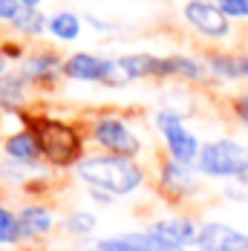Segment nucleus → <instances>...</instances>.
<instances>
[{
    "label": "nucleus",
    "mask_w": 248,
    "mask_h": 251,
    "mask_svg": "<svg viewBox=\"0 0 248 251\" xmlns=\"http://www.w3.org/2000/svg\"><path fill=\"white\" fill-rule=\"evenodd\" d=\"M78 176L90 188H99L113 197H127L145 182V171L127 156H90L78 162Z\"/></svg>",
    "instance_id": "obj_1"
},
{
    "label": "nucleus",
    "mask_w": 248,
    "mask_h": 251,
    "mask_svg": "<svg viewBox=\"0 0 248 251\" xmlns=\"http://www.w3.org/2000/svg\"><path fill=\"white\" fill-rule=\"evenodd\" d=\"M64 78L81 81V84H101L110 90L127 87L130 81L119 67V58H107L96 52H73L64 58Z\"/></svg>",
    "instance_id": "obj_2"
},
{
    "label": "nucleus",
    "mask_w": 248,
    "mask_h": 251,
    "mask_svg": "<svg viewBox=\"0 0 248 251\" xmlns=\"http://www.w3.org/2000/svg\"><path fill=\"white\" fill-rule=\"evenodd\" d=\"M197 171L211 179H237L248 171V148L237 139H214L202 145Z\"/></svg>",
    "instance_id": "obj_3"
},
{
    "label": "nucleus",
    "mask_w": 248,
    "mask_h": 251,
    "mask_svg": "<svg viewBox=\"0 0 248 251\" xmlns=\"http://www.w3.org/2000/svg\"><path fill=\"white\" fill-rule=\"evenodd\" d=\"M29 130L38 136L41 151L50 162L58 165H70L81 156V136L75 133V127L55 122V119H29Z\"/></svg>",
    "instance_id": "obj_4"
},
{
    "label": "nucleus",
    "mask_w": 248,
    "mask_h": 251,
    "mask_svg": "<svg viewBox=\"0 0 248 251\" xmlns=\"http://www.w3.org/2000/svg\"><path fill=\"white\" fill-rule=\"evenodd\" d=\"M156 127H159V133H162V139L171 151V159L179 162V165L194 168L202 148H199V139L185 127V113H179L174 107H165V110L156 113Z\"/></svg>",
    "instance_id": "obj_5"
},
{
    "label": "nucleus",
    "mask_w": 248,
    "mask_h": 251,
    "mask_svg": "<svg viewBox=\"0 0 248 251\" xmlns=\"http://www.w3.org/2000/svg\"><path fill=\"white\" fill-rule=\"evenodd\" d=\"M182 18L194 32H199L208 41H225L231 38V21L217 6V0H185Z\"/></svg>",
    "instance_id": "obj_6"
},
{
    "label": "nucleus",
    "mask_w": 248,
    "mask_h": 251,
    "mask_svg": "<svg viewBox=\"0 0 248 251\" xmlns=\"http://www.w3.org/2000/svg\"><path fill=\"white\" fill-rule=\"evenodd\" d=\"M18 73L29 81V87H52L58 75H64V58L50 47H38L26 52V58L18 64Z\"/></svg>",
    "instance_id": "obj_7"
},
{
    "label": "nucleus",
    "mask_w": 248,
    "mask_h": 251,
    "mask_svg": "<svg viewBox=\"0 0 248 251\" xmlns=\"http://www.w3.org/2000/svg\"><path fill=\"white\" fill-rule=\"evenodd\" d=\"M93 136H96V142H99L101 148L113 151L116 156H127V159H133V156H139V151H142L139 136L124 125L122 119H99V122H96V130H93Z\"/></svg>",
    "instance_id": "obj_8"
},
{
    "label": "nucleus",
    "mask_w": 248,
    "mask_h": 251,
    "mask_svg": "<svg viewBox=\"0 0 248 251\" xmlns=\"http://www.w3.org/2000/svg\"><path fill=\"white\" fill-rule=\"evenodd\" d=\"M194 246L197 251H248V234L225 223H205Z\"/></svg>",
    "instance_id": "obj_9"
},
{
    "label": "nucleus",
    "mask_w": 248,
    "mask_h": 251,
    "mask_svg": "<svg viewBox=\"0 0 248 251\" xmlns=\"http://www.w3.org/2000/svg\"><path fill=\"white\" fill-rule=\"evenodd\" d=\"M84 18L73 12V9H58V12H52L50 15V24H47V35H50L52 41H58V44H73L81 38V32H84Z\"/></svg>",
    "instance_id": "obj_10"
},
{
    "label": "nucleus",
    "mask_w": 248,
    "mask_h": 251,
    "mask_svg": "<svg viewBox=\"0 0 248 251\" xmlns=\"http://www.w3.org/2000/svg\"><path fill=\"white\" fill-rule=\"evenodd\" d=\"M148 231L153 237L171 243V246H179V249L194 246V243H197V234H199V228L194 226L191 220H159V223H153Z\"/></svg>",
    "instance_id": "obj_11"
},
{
    "label": "nucleus",
    "mask_w": 248,
    "mask_h": 251,
    "mask_svg": "<svg viewBox=\"0 0 248 251\" xmlns=\"http://www.w3.org/2000/svg\"><path fill=\"white\" fill-rule=\"evenodd\" d=\"M3 151H6V156H9L12 162H21V165H32V162H38V156H44L41 142H38V136H35L32 130H18V133H12V136L3 142Z\"/></svg>",
    "instance_id": "obj_12"
},
{
    "label": "nucleus",
    "mask_w": 248,
    "mask_h": 251,
    "mask_svg": "<svg viewBox=\"0 0 248 251\" xmlns=\"http://www.w3.org/2000/svg\"><path fill=\"white\" fill-rule=\"evenodd\" d=\"M165 58H168V78L191 81V84H202L205 78L211 75V73H208V64L199 61V58H194V55L171 52V55H165Z\"/></svg>",
    "instance_id": "obj_13"
},
{
    "label": "nucleus",
    "mask_w": 248,
    "mask_h": 251,
    "mask_svg": "<svg viewBox=\"0 0 248 251\" xmlns=\"http://www.w3.org/2000/svg\"><path fill=\"white\" fill-rule=\"evenodd\" d=\"M29 81L21 73H6L0 75V110L3 113H18L29 101Z\"/></svg>",
    "instance_id": "obj_14"
},
{
    "label": "nucleus",
    "mask_w": 248,
    "mask_h": 251,
    "mask_svg": "<svg viewBox=\"0 0 248 251\" xmlns=\"http://www.w3.org/2000/svg\"><path fill=\"white\" fill-rule=\"evenodd\" d=\"M47 24H50V15H44L41 6H38V9L24 6L21 15H18L9 26H12V32H15L18 38H24V41H38V38L47 35Z\"/></svg>",
    "instance_id": "obj_15"
},
{
    "label": "nucleus",
    "mask_w": 248,
    "mask_h": 251,
    "mask_svg": "<svg viewBox=\"0 0 248 251\" xmlns=\"http://www.w3.org/2000/svg\"><path fill=\"white\" fill-rule=\"evenodd\" d=\"M18 220H21V228H24V237H41V234L52 231V214L44 205H26L18 214Z\"/></svg>",
    "instance_id": "obj_16"
},
{
    "label": "nucleus",
    "mask_w": 248,
    "mask_h": 251,
    "mask_svg": "<svg viewBox=\"0 0 248 251\" xmlns=\"http://www.w3.org/2000/svg\"><path fill=\"white\" fill-rule=\"evenodd\" d=\"M21 237H24L21 220H18L9 208L0 205V246H6V243H18Z\"/></svg>",
    "instance_id": "obj_17"
},
{
    "label": "nucleus",
    "mask_w": 248,
    "mask_h": 251,
    "mask_svg": "<svg viewBox=\"0 0 248 251\" xmlns=\"http://www.w3.org/2000/svg\"><path fill=\"white\" fill-rule=\"evenodd\" d=\"M96 226H99V220H96L93 214H87V211H78V214H73V217L67 220V228H70L73 234H81V237L93 234Z\"/></svg>",
    "instance_id": "obj_18"
},
{
    "label": "nucleus",
    "mask_w": 248,
    "mask_h": 251,
    "mask_svg": "<svg viewBox=\"0 0 248 251\" xmlns=\"http://www.w3.org/2000/svg\"><path fill=\"white\" fill-rule=\"evenodd\" d=\"M99 251H142L139 249V243L130 237V234H119V237H104L99 246Z\"/></svg>",
    "instance_id": "obj_19"
},
{
    "label": "nucleus",
    "mask_w": 248,
    "mask_h": 251,
    "mask_svg": "<svg viewBox=\"0 0 248 251\" xmlns=\"http://www.w3.org/2000/svg\"><path fill=\"white\" fill-rule=\"evenodd\" d=\"M217 6L225 12V18L234 24V21H240V24H248V0H217Z\"/></svg>",
    "instance_id": "obj_20"
},
{
    "label": "nucleus",
    "mask_w": 248,
    "mask_h": 251,
    "mask_svg": "<svg viewBox=\"0 0 248 251\" xmlns=\"http://www.w3.org/2000/svg\"><path fill=\"white\" fill-rule=\"evenodd\" d=\"M0 52H3L12 64H21L29 50L24 47V41H0Z\"/></svg>",
    "instance_id": "obj_21"
},
{
    "label": "nucleus",
    "mask_w": 248,
    "mask_h": 251,
    "mask_svg": "<svg viewBox=\"0 0 248 251\" xmlns=\"http://www.w3.org/2000/svg\"><path fill=\"white\" fill-rule=\"evenodd\" d=\"M21 0H0V24H12L21 15Z\"/></svg>",
    "instance_id": "obj_22"
},
{
    "label": "nucleus",
    "mask_w": 248,
    "mask_h": 251,
    "mask_svg": "<svg viewBox=\"0 0 248 251\" xmlns=\"http://www.w3.org/2000/svg\"><path fill=\"white\" fill-rule=\"evenodd\" d=\"M84 21H87V26H93L99 35H110V32H119V29H122L119 24H110V21L96 18V15H84Z\"/></svg>",
    "instance_id": "obj_23"
},
{
    "label": "nucleus",
    "mask_w": 248,
    "mask_h": 251,
    "mask_svg": "<svg viewBox=\"0 0 248 251\" xmlns=\"http://www.w3.org/2000/svg\"><path fill=\"white\" fill-rule=\"evenodd\" d=\"M9 67H12V61H9V58H6V55L0 52V75H6V73H12Z\"/></svg>",
    "instance_id": "obj_24"
},
{
    "label": "nucleus",
    "mask_w": 248,
    "mask_h": 251,
    "mask_svg": "<svg viewBox=\"0 0 248 251\" xmlns=\"http://www.w3.org/2000/svg\"><path fill=\"white\" fill-rule=\"evenodd\" d=\"M234 182H237L240 188H246V191H248V171H246V174H240L237 179H234Z\"/></svg>",
    "instance_id": "obj_25"
},
{
    "label": "nucleus",
    "mask_w": 248,
    "mask_h": 251,
    "mask_svg": "<svg viewBox=\"0 0 248 251\" xmlns=\"http://www.w3.org/2000/svg\"><path fill=\"white\" fill-rule=\"evenodd\" d=\"M44 0H21V6H29V9H38Z\"/></svg>",
    "instance_id": "obj_26"
},
{
    "label": "nucleus",
    "mask_w": 248,
    "mask_h": 251,
    "mask_svg": "<svg viewBox=\"0 0 248 251\" xmlns=\"http://www.w3.org/2000/svg\"><path fill=\"white\" fill-rule=\"evenodd\" d=\"M90 251H99V249H90Z\"/></svg>",
    "instance_id": "obj_27"
},
{
    "label": "nucleus",
    "mask_w": 248,
    "mask_h": 251,
    "mask_svg": "<svg viewBox=\"0 0 248 251\" xmlns=\"http://www.w3.org/2000/svg\"><path fill=\"white\" fill-rule=\"evenodd\" d=\"M246 96H248V90H246Z\"/></svg>",
    "instance_id": "obj_28"
}]
</instances>
